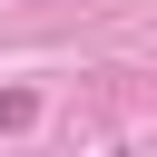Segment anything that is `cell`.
I'll return each mask as SVG.
<instances>
[{"label": "cell", "mask_w": 157, "mask_h": 157, "mask_svg": "<svg viewBox=\"0 0 157 157\" xmlns=\"http://www.w3.org/2000/svg\"><path fill=\"white\" fill-rule=\"evenodd\" d=\"M29 118H39V98H29V88H10V98H0V137H10V128H29Z\"/></svg>", "instance_id": "6da1fadb"}]
</instances>
